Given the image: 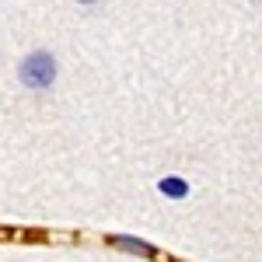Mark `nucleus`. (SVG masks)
I'll use <instances>...</instances> for the list:
<instances>
[{"mask_svg":"<svg viewBox=\"0 0 262 262\" xmlns=\"http://www.w3.org/2000/svg\"><path fill=\"white\" fill-rule=\"evenodd\" d=\"M53 77H56V63H53L49 53H32L28 60L21 63V81L28 84V88H35V91L49 88Z\"/></svg>","mask_w":262,"mask_h":262,"instance_id":"nucleus-1","label":"nucleus"},{"mask_svg":"<svg viewBox=\"0 0 262 262\" xmlns=\"http://www.w3.org/2000/svg\"><path fill=\"white\" fill-rule=\"evenodd\" d=\"M116 245H122V248H133V252H143V255H154V248L150 245H140V242H129V238H119Z\"/></svg>","mask_w":262,"mask_h":262,"instance_id":"nucleus-3","label":"nucleus"},{"mask_svg":"<svg viewBox=\"0 0 262 262\" xmlns=\"http://www.w3.org/2000/svg\"><path fill=\"white\" fill-rule=\"evenodd\" d=\"M158 189H161L164 196H171V200H185V196H189V185H185L182 179H161Z\"/></svg>","mask_w":262,"mask_h":262,"instance_id":"nucleus-2","label":"nucleus"}]
</instances>
